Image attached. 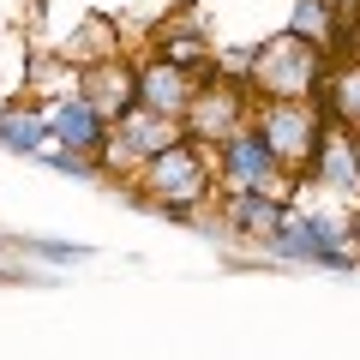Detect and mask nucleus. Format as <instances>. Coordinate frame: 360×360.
<instances>
[{"instance_id":"nucleus-15","label":"nucleus","mask_w":360,"mask_h":360,"mask_svg":"<svg viewBox=\"0 0 360 360\" xmlns=\"http://www.w3.org/2000/svg\"><path fill=\"white\" fill-rule=\"evenodd\" d=\"M319 103H324V115H330V120H342V127L360 132V60H348V54H342V60L330 66Z\"/></svg>"},{"instance_id":"nucleus-6","label":"nucleus","mask_w":360,"mask_h":360,"mask_svg":"<svg viewBox=\"0 0 360 360\" xmlns=\"http://www.w3.org/2000/svg\"><path fill=\"white\" fill-rule=\"evenodd\" d=\"M270 258H283V264H319V270H348L354 264V240H348V222L336 217H312V210H288V222L270 234Z\"/></svg>"},{"instance_id":"nucleus-5","label":"nucleus","mask_w":360,"mask_h":360,"mask_svg":"<svg viewBox=\"0 0 360 360\" xmlns=\"http://www.w3.org/2000/svg\"><path fill=\"white\" fill-rule=\"evenodd\" d=\"M180 132H186V120L162 115V108L132 103L127 115L108 127V144H103V168H108V180H132V174H139V168L150 162L156 150H168Z\"/></svg>"},{"instance_id":"nucleus-7","label":"nucleus","mask_w":360,"mask_h":360,"mask_svg":"<svg viewBox=\"0 0 360 360\" xmlns=\"http://www.w3.org/2000/svg\"><path fill=\"white\" fill-rule=\"evenodd\" d=\"M252 90L240 84V78H229V72H205V84H198V96H193V108H186V132L193 139H205L210 150H217L229 132H240L246 120H252Z\"/></svg>"},{"instance_id":"nucleus-10","label":"nucleus","mask_w":360,"mask_h":360,"mask_svg":"<svg viewBox=\"0 0 360 360\" xmlns=\"http://www.w3.org/2000/svg\"><path fill=\"white\" fill-rule=\"evenodd\" d=\"M198 84H205V72L168 60V54H150V60L139 66V103L144 108H162V115H174V120H186Z\"/></svg>"},{"instance_id":"nucleus-3","label":"nucleus","mask_w":360,"mask_h":360,"mask_svg":"<svg viewBox=\"0 0 360 360\" xmlns=\"http://www.w3.org/2000/svg\"><path fill=\"white\" fill-rule=\"evenodd\" d=\"M252 127L264 132L270 150L283 156V168L300 180L319 139H324V127H330V115H324L319 96H270V103H252Z\"/></svg>"},{"instance_id":"nucleus-11","label":"nucleus","mask_w":360,"mask_h":360,"mask_svg":"<svg viewBox=\"0 0 360 360\" xmlns=\"http://www.w3.org/2000/svg\"><path fill=\"white\" fill-rule=\"evenodd\" d=\"M49 132H54V144L96 150V156H103V144H108V120L96 115V108H90L78 90H60V96H49Z\"/></svg>"},{"instance_id":"nucleus-16","label":"nucleus","mask_w":360,"mask_h":360,"mask_svg":"<svg viewBox=\"0 0 360 360\" xmlns=\"http://www.w3.org/2000/svg\"><path fill=\"white\" fill-rule=\"evenodd\" d=\"M30 252H37V258H54V264H78V258H84V246H60V240H30Z\"/></svg>"},{"instance_id":"nucleus-17","label":"nucleus","mask_w":360,"mask_h":360,"mask_svg":"<svg viewBox=\"0 0 360 360\" xmlns=\"http://www.w3.org/2000/svg\"><path fill=\"white\" fill-rule=\"evenodd\" d=\"M348 240H354V252H360V198H354V210H348Z\"/></svg>"},{"instance_id":"nucleus-4","label":"nucleus","mask_w":360,"mask_h":360,"mask_svg":"<svg viewBox=\"0 0 360 360\" xmlns=\"http://www.w3.org/2000/svg\"><path fill=\"white\" fill-rule=\"evenodd\" d=\"M217 180L222 193H283V198L295 193V174L283 168V156L270 150V139L252 120L217 144Z\"/></svg>"},{"instance_id":"nucleus-1","label":"nucleus","mask_w":360,"mask_h":360,"mask_svg":"<svg viewBox=\"0 0 360 360\" xmlns=\"http://www.w3.org/2000/svg\"><path fill=\"white\" fill-rule=\"evenodd\" d=\"M132 193H139L144 205L168 210V217H193L198 205H210V198L222 193L217 150H210L205 139H193V132H180L168 150H156L150 162L132 174Z\"/></svg>"},{"instance_id":"nucleus-2","label":"nucleus","mask_w":360,"mask_h":360,"mask_svg":"<svg viewBox=\"0 0 360 360\" xmlns=\"http://www.w3.org/2000/svg\"><path fill=\"white\" fill-rule=\"evenodd\" d=\"M336 54L307 42L300 30H283V37H264L252 49V66H246V90H252L258 103L270 96H319L324 78H330Z\"/></svg>"},{"instance_id":"nucleus-12","label":"nucleus","mask_w":360,"mask_h":360,"mask_svg":"<svg viewBox=\"0 0 360 360\" xmlns=\"http://www.w3.org/2000/svg\"><path fill=\"white\" fill-rule=\"evenodd\" d=\"M283 222H288V198L283 193H222V229L246 234V240L264 246Z\"/></svg>"},{"instance_id":"nucleus-14","label":"nucleus","mask_w":360,"mask_h":360,"mask_svg":"<svg viewBox=\"0 0 360 360\" xmlns=\"http://www.w3.org/2000/svg\"><path fill=\"white\" fill-rule=\"evenodd\" d=\"M156 54L193 66V72H217V42H210V30L198 25V18H168V25L156 30Z\"/></svg>"},{"instance_id":"nucleus-9","label":"nucleus","mask_w":360,"mask_h":360,"mask_svg":"<svg viewBox=\"0 0 360 360\" xmlns=\"http://www.w3.org/2000/svg\"><path fill=\"white\" fill-rule=\"evenodd\" d=\"M78 96L115 127V120L139 103V66L120 60V54H103V60H90L84 72H78Z\"/></svg>"},{"instance_id":"nucleus-8","label":"nucleus","mask_w":360,"mask_h":360,"mask_svg":"<svg viewBox=\"0 0 360 360\" xmlns=\"http://www.w3.org/2000/svg\"><path fill=\"white\" fill-rule=\"evenodd\" d=\"M307 180L330 198H360V132L330 120L319 150H312V162H307Z\"/></svg>"},{"instance_id":"nucleus-13","label":"nucleus","mask_w":360,"mask_h":360,"mask_svg":"<svg viewBox=\"0 0 360 360\" xmlns=\"http://www.w3.org/2000/svg\"><path fill=\"white\" fill-rule=\"evenodd\" d=\"M0 144L18 156H42L54 144L49 132V103H37V96H18V103L0 108Z\"/></svg>"}]
</instances>
